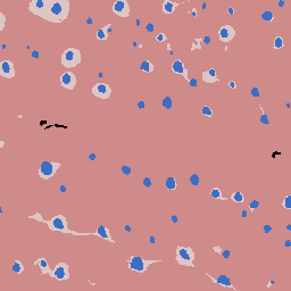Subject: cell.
Returning a JSON list of instances; mask_svg holds the SVG:
<instances>
[{
	"instance_id": "obj_1",
	"label": "cell",
	"mask_w": 291,
	"mask_h": 291,
	"mask_svg": "<svg viewBox=\"0 0 291 291\" xmlns=\"http://www.w3.org/2000/svg\"><path fill=\"white\" fill-rule=\"evenodd\" d=\"M69 0H46V7L40 18L50 23L59 24L67 19L69 14Z\"/></svg>"
},
{
	"instance_id": "obj_2",
	"label": "cell",
	"mask_w": 291,
	"mask_h": 291,
	"mask_svg": "<svg viewBox=\"0 0 291 291\" xmlns=\"http://www.w3.org/2000/svg\"><path fill=\"white\" fill-rule=\"evenodd\" d=\"M196 255L191 247H184V246H178L175 251V262L181 266H189L195 267Z\"/></svg>"
},
{
	"instance_id": "obj_3",
	"label": "cell",
	"mask_w": 291,
	"mask_h": 291,
	"mask_svg": "<svg viewBox=\"0 0 291 291\" xmlns=\"http://www.w3.org/2000/svg\"><path fill=\"white\" fill-rule=\"evenodd\" d=\"M162 259H145L142 257L132 255L128 260V270L134 271L137 273H146L148 267L151 264H156V263H160Z\"/></svg>"
},
{
	"instance_id": "obj_4",
	"label": "cell",
	"mask_w": 291,
	"mask_h": 291,
	"mask_svg": "<svg viewBox=\"0 0 291 291\" xmlns=\"http://www.w3.org/2000/svg\"><path fill=\"white\" fill-rule=\"evenodd\" d=\"M82 61L81 51L76 48H67L61 53V65L66 68L76 67Z\"/></svg>"
},
{
	"instance_id": "obj_5",
	"label": "cell",
	"mask_w": 291,
	"mask_h": 291,
	"mask_svg": "<svg viewBox=\"0 0 291 291\" xmlns=\"http://www.w3.org/2000/svg\"><path fill=\"white\" fill-rule=\"evenodd\" d=\"M42 223L47 224V226L55 232H60V233H65L71 234V230L68 229V223H67V218L64 215H57L53 216L50 220H42Z\"/></svg>"
},
{
	"instance_id": "obj_6",
	"label": "cell",
	"mask_w": 291,
	"mask_h": 291,
	"mask_svg": "<svg viewBox=\"0 0 291 291\" xmlns=\"http://www.w3.org/2000/svg\"><path fill=\"white\" fill-rule=\"evenodd\" d=\"M61 167L59 162H43L39 167V176L43 180H49Z\"/></svg>"
},
{
	"instance_id": "obj_7",
	"label": "cell",
	"mask_w": 291,
	"mask_h": 291,
	"mask_svg": "<svg viewBox=\"0 0 291 291\" xmlns=\"http://www.w3.org/2000/svg\"><path fill=\"white\" fill-rule=\"evenodd\" d=\"M91 92L94 97L101 99V100H106L111 96V88L107 83L103 82H98L96 83L92 88H91Z\"/></svg>"
},
{
	"instance_id": "obj_8",
	"label": "cell",
	"mask_w": 291,
	"mask_h": 291,
	"mask_svg": "<svg viewBox=\"0 0 291 291\" xmlns=\"http://www.w3.org/2000/svg\"><path fill=\"white\" fill-rule=\"evenodd\" d=\"M53 272V279H56L57 281H66L69 280L71 275H69V265L66 263H58L55 266V268L52 270Z\"/></svg>"
},
{
	"instance_id": "obj_9",
	"label": "cell",
	"mask_w": 291,
	"mask_h": 291,
	"mask_svg": "<svg viewBox=\"0 0 291 291\" xmlns=\"http://www.w3.org/2000/svg\"><path fill=\"white\" fill-rule=\"evenodd\" d=\"M113 13L118 17L128 18L130 16V5L126 0H116L113 4Z\"/></svg>"
},
{
	"instance_id": "obj_10",
	"label": "cell",
	"mask_w": 291,
	"mask_h": 291,
	"mask_svg": "<svg viewBox=\"0 0 291 291\" xmlns=\"http://www.w3.org/2000/svg\"><path fill=\"white\" fill-rule=\"evenodd\" d=\"M77 78L76 75L73 73V72H65L60 75V86H63L64 89H67V90H74V88L76 86Z\"/></svg>"
},
{
	"instance_id": "obj_11",
	"label": "cell",
	"mask_w": 291,
	"mask_h": 291,
	"mask_svg": "<svg viewBox=\"0 0 291 291\" xmlns=\"http://www.w3.org/2000/svg\"><path fill=\"white\" fill-rule=\"evenodd\" d=\"M235 34H237V32H235L234 27L232 25H223L218 30V39H220L221 42H230L234 39Z\"/></svg>"
},
{
	"instance_id": "obj_12",
	"label": "cell",
	"mask_w": 291,
	"mask_h": 291,
	"mask_svg": "<svg viewBox=\"0 0 291 291\" xmlns=\"http://www.w3.org/2000/svg\"><path fill=\"white\" fill-rule=\"evenodd\" d=\"M15 66L14 63L10 60H1L0 61V76L5 78H13L15 77Z\"/></svg>"
},
{
	"instance_id": "obj_13",
	"label": "cell",
	"mask_w": 291,
	"mask_h": 291,
	"mask_svg": "<svg viewBox=\"0 0 291 291\" xmlns=\"http://www.w3.org/2000/svg\"><path fill=\"white\" fill-rule=\"evenodd\" d=\"M171 69L173 73H175V74H178V75H181L185 81H188L189 82V77H188L189 71H188V68L184 66V63H183L181 59L174 60L171 66Z\"/></svg>"
},
{
	"instance_id": "obj_14",
	"label": "cell",
	"mask_w": 291,
	"mask_h": 291,
	"mask_svg": "<svg viewBox=\"0 0 291 291\" xmlns=\"http://www.w3.org/2000/svg\"><path fill=\"white\" fill-rule=\"evenodd\" d=\"M205 275L206 276H208V277H209V279H210V280H212L214 283H216V284H220V285L223 287V288H231V289H233V290H237V288L232 284L230 277H229V276H226L225 274H221L218 277H214V276L209 275L208 273H206Z\"/></svg>"
},
{
	"instance_id": "obj_15",
	"label": "cell",
	"mask_w": 291,
	"mask_h": 291,
	"mask_svg": "<svg viewBox=\"0 0 291 291\" xmlns=\"http://www.w3.org/2000/svg\"><path fill=\"white\" fill-rule=\"evenodd\" d=\"M44 7H46V0H32L29 4V10L38 17L41 16Z\"/></svg>"
},
{
	"instance_id": "obj_16",
	"label": "cell",
	"mask_w": 291,
	"mask_h": 291,
	"mask_svg": "<svg viewBox=\"0 0 291 291\" xmlns=\"http://www.w3.org/2000/svg\"><path fill=\"white\" fill-rule=\"evenodd\" d=\"M89 235H97V237H100L101 239L109 241L111 243H115V240L111 238V232L105 225H100L99 228H97L96 232H89Z\"/></svg>"
},
{
	"instance_id": "obj_17",
	"label": "cell",
	"mask_w": 291,
	"mask_h": 291,
	"mask_svg": "<svg viewBox=\"0 0 291 291\" xmlns=\"http://www.w3.org/2000/svg\"><path fill=\"white\" fill-rule=\"evenodd\" d=\"M201 80L203 82H206V83H216V82H220V78L217 77L216 75V69L214 67L212 68L207 69L205 72H203L201 74Z\"/></svg>"
},
{
	"instance_id": "obj_18",
	"label": "cell",
	"mask_w": 291,
	"mask_h": 291,
	"mask_svg": "<svg viewBox=\"0 0 291 291\" xmlns=\"http://www.w3.org/2000/svg\"><path fill=\"white\" fill-rule=\"evenodd\" d=\"M34 265H38L40 267V271H41V275H44V274H48L50 277H53V272L52 270L50 268V266L48 264L47 259L46 258H38L34 262Z\"/></svg>"
},
{
	"instance_id": "obj_19",
	"label": "cell",
	"mask_w": 291,
	"mask_h": 291,
	"mask_svg": "<svg viewBox=\"0 0 291 291\" xmlns=\"http://www.w3.org/2000/svg\"><path fill=\"white\" fill-rule=\"evenodd\" d=\"M180 6L179 2H173L171 0H164L163 5H162V8H163V13L166 15H170L173 14L175 11V9Z\"/></svg>"
},
{
	"instance_id": "obj_20",
	"label": "cell",
	"mask_w": 291,
	"mask_h": 291,
	"mask_svg": "<svg viewBox=\"0 0 291 291\" xmlns=\"http://www.w3.org/2000/svg\"><path fill=\"white\" fill-rule=\"evenodd\" d=\"M111 26V24H107L106 26H103L101 29H99L98 31H97V34H96V38H97V40H107L108 39V29Z\"/></svg>"
},
{
	"instance_id": "obj_21",
	"label": "cell",
	"mask_w": 291,
	"mask_h": 291,
	"mask_svg": "<svg viewBox=\"0 0 291 291\" xmlns=\"http://www.w3.org/2000/svg\"><path fill=\"white\" fill-rule=\"evenodd\" d=\"M165 188L166 190H170V191H174L178 189V182L176 179L173 178V176H168L166 181H165Z\"/></svg>"
},
{
	"instance_id": "obj_22",
	"label": "cell",
	"mask_w": 291,
	"mask_h": 291,
	"mask_svg": "<svg viewBox=\"0 0 291 291\" xmlns=\"http://www.w3.org/2000/svg\"><path fill=\"white\" fill-rule=\"evenodd\" d=\"M230 198H231L232 201H234L237 204H242V203L246 201V198H245L243 193L241 191H234V192H232Z\"/></svg>"
},
{
	"instance_id": "obj_23",
	"label": "cell",
	"mask_w": 291,
	"mask_h": 291,
	"mask_svg": "<svg viewBox=\"0 0 291 291\" xmlns=\"http://www.w3.org/2000/svg\"><path fill=\"white\" fill-rule=\"evenodd\" d=\"M140 69H141L142 72H146V73H153L155 71V66L150 60H145V61L140 65Z\"/></svg>"
},
{
	"instance_id": "obj_24",
	"label": "cell",
	"mask_w": 291,
	"mask_h": 291,
	"mask_svg": "<svg viewBox=\"0 0 291 291\" xmlns=\"http://www.w3.org/2000/svg\"><path fill=\"white\" fill-rule=\"evenodd\" d=\"M209 195H210V197L213 198V199H216V200H226V198L223 197L221 189L217 188V187L212 189L210 192H209Z\"/></svg>"
},
{
	"instance_id": "obj_25",
	"label": "cell",
	"mask_w": 291,
	"mask_h": 291,
	"mask_svg": "<svg viewBox=\"0 0 291 291\" xmlns=\"http://www.w3.org/2000/svg\"><path fill=\"white\" fill-rule=\"evenodd\" d=\"M24 270H25V267H24V265L22 264V262L18 260V259H16V260L14 262L13 266H11V271H13L14 273L22 274L24 272Z\"/></svg>"
},
{
	"instance_id": "obj_26",
	"label": "cell",
	"mask_w": 291,
	"mask_h": 291,
	"mask_svg": "<svg viewBox=\"0 0 291 291\" xmlns=\"http://www.w3.org/2000/svg\"><path fill=\"white\" fill-rule=\"evenodd\" d=\"M284 47V40H283L282 36H276L275 39H274V42H273V49H281Z\"/></svg>"
},
{
	"instance_id": "obj_27",
	"label": "cell",
	"mask_w": 291,
	"mask_h": 291,
	"mask_svg": "<svg viewBox=\"0 0 291 291\" xmlns=\"http://www.w3.org/2000/svg\"><path fill=\"white\" fill-rule=\"evenodd\" d=\"M274 14L271 10H265L263 14H262V19L266 21V22H273L274 21Z\"/></svg>"
},
{
	"instance_id": "obj_28",
	"label": "cell",
	"mask_w": 291,
	"mask_h": 291,
	"mask_svg": "<svg viewBox=\"0 0 291 291\" xmlns=\"http://www.w3.org/2000/svg\"><path fill=\"white\" fill-rule=\"evenodd\" d=\"M162 106L166 109H171L172 106H173V100H172L171 96H166L162 100Z\"/></svg>"
},
{
	"instance_id": "obj_29",
	"label": "cell",
	"mask_w": 291,
	"mask_h": 291,
	"mask_svg": "<svg viewBox=\"0 0 291 291\" xmlns=\"http://www.w3.org/2000/svg\"><path fill=\"white\" fill-rule=\"evenodd\" d=\"M201 115L210 118V117H213L214 113H213V109H212L209 106H204V107H203V109H201Z\"/></svg>"
},
{
	"instance_id": "obj_30",
	"label": "cell",
	"mask_w": 291,
	"mask_h": 291,
	"mask_svg": "<svg viewBox=\"0 0 291 291\" xmlns=\"http://www.w3.org/2000/svg\"><path fill=\"white\" fill-rule=\"evenodd\" d=\"M189 181L191 182V184H192V185L198 187V185H199V183H200V178H199V175H198L197 173H193V174L189 178Z\"/></svg>"
},
{
	"instance_id": "obj_31",
	"label": "cell",
	"mask_w": 291,
	"mask_h": 291,
	"mask_svg": "<svg viewBox=\"0 0 291 291\" xmlns=\"http://www.w3.org/2000/svg\"><path fill=\"white\" fill-rule=\"evenodd\" d=\"M201 42H203V39L201 38H196L193 40V44L191 47V51L196 50V49H201Z\"/></svg>"
},
{
	"instance_id": "obj_32",
	"label": "cell",
	"mask_w": 291,
	"mask_h": 291,
	"mask_svg": "<svg viewBox=\"0 0 291 291\" xmlns=\"http://www.w3.org/2000/svg\"><path fill=\"white\" fill-rule=\"evenodd\" d=\"M282 206L285 209H291V195H288L282 201Z\"/></svg>"
},
{
	"instance_id": "obj_33",
	"label": "cell",
	"mask_w": 291,
	"mask_h": 291,
	"mask_svg": "<svg viewBox=\"0 0 291 291\" xmlns=\"http://www.w3.org/2000/svg\"><path fill=\"white\" fill-rule=\"evenodd\" d=\"M259 122L262 123V124H265V125H270L271 124V122L268 120V115L267 114H262V116H260V118H259Z\"/></svg>"
},
{
	"instance_id": "obj_34",
	"label": "cell",
	"mask_w": 291,
	"mask_h": 291,
	"mask_svg": "<svg viewBox=\"0 0 291 291\" xmlns=\"http://www.w3.org/2000/svg\"><path fill=\"white\" fill-rule=\"evenodd\" d=\"M260 205V203H259V200H252L250 204H249V209L251 210V212H254L255 209H257L258 207Z\"/></svg>"
},
{
	"instance_id": "obj_35",
	"label": "cell",
	"mask_w": 291,
	"mask_h": 291,
	"mask_svg": "<svg viewBox=\"0 0 291 291\" xmlns=\"http://www.w3.org/2000/svg\"><path fill=\"white\" fill-rule=\"evenodd\" d=\"M121 171H122V173L124 174V175H130L131 173H132V168L130 167V166H128V165H123L122 167H121Z\"/></svg>"
},
{
	"instance_id": "obj_36",
	"label": "cell",
	"mask_w": 291,
	"mask_h": 291,
	"mask_svg": "<svg viewBox=\"0 0 291 291\" xmlns=\"http://www.w3.org/2000/svg\"><path fill=\"white\" fill-rule=\"evenodd\" d=\"M250 94H251V97H254V98H259V97H260L259 89H258L257 86H254V88L251 89V91H250Z\"/></svg>"
},
{
	"instance_id": "obj_37",
	"label": "cell",
	"mask_w": 291,
	"mask_h": 291,
	"mask_svg": "<svg viewBox=\"0 0 291 291\" xmlns=\"http://www.w3.org/2000/svg\"><path fill=\"white\" fill-rule=\"evenodd\" d=\"M5 24H6V17H5L4 13H0V31H4Z\"/></svg>"
},
{
	"instance_id": "obj_38",
	"label": "cell",
	"mask_w": 291,
	"mask_h": 291,
	"mask_svg": "<svg viewBox=\"0 0 291 291\" xmlns=\"http://www.w3.org/2000/svg\"><path fill=\"white\" fill-rule=\"evenodd\" d=\"M142 184L145 185L146 188H151V185H153V182H151V179L149 178V176H146L143 181H142Z\"/></svg>"
},
{
	"instance_id": "obj_39",
	"label": "cell",
	"mask_w": 291,
	"mask_h": 291,
	"mask_svg": "<svg viewBox=\"0 0 291 291\" xmlns=\"http://www.w3.org/2000/svg\"><path fill=\"white\" fill-rule=\"evenodd\" d=\"M166 40H167V36H166L165 33H158L157 36H156V41H158V42H164Z\"/></svg>"
},
{
	"instance_id": "obj_40",
	"label": "cell",
	"mask_w": 291,
	"mask_h": 291,
	"mask_svg": "<svg viewBox=\"0 0 291 291\" xmlns=\"http://www.w3.org/2000/svg\"><path fill=\"white\" fill-rule=\"evenodd\" d=\"M29 218H32V220H36V221H39V222H42V215L40 214V213H36L34 215H30L29 216Z\"/></svg>"
},
{
	"instance_id": "obj_41",
	"label": "cell",
	"mask_w": 291,
	"mask_h": 291,
	"mask_svg": "<svg viewBox=\"0 0 291 291\" xmlns=\"http://www.w3.org/2000/svg\"><path fill=\"white\" fill-rule=\"evenodd\" d=\"M189 86L191 88H197L198 86V80L196 77H192L191 80H189Z\"/></svg>"
},
{
	"instance_id": "obj_42",
	"label": "cell",
	"mask_w": 291,
	"mask_h": 291,
	"mask_svg": "<svg viewBox=\"0 0 291 291\" xmlns=\"http://www.w3.org/2000/svg\"><path fill=\"white\" fill-rule=\"evenodd\" d=\"M146 30H147L149 33H153V32H154V30H155V25L151 23V22H149V23L146 25Z\"/></svg>"
},
{
	"instance_id": "obj_43",
	"label": "cell",
	"mask_w": 291,
	"mask_h": 291,
	"mask_svg": "<svg viewBox=\"0 0 291 291\" xmlns=\"http://www.w3.org/2000/svg\"><path fill=\"white\" fill-rule=\"evenodd\" d=\"M221 254H222L223 257H224L225 259H228V258L230 257V255H231V251H230L229 249H224V250H223V251H222V252H221Z\"/></svg>"
},
{
	"instance_id": "obj_44",
	"label": "cell",
	"mask_w": 291,
	"mask_h": 291,
	"mask_svg": "<svg viewBox=\"0 0 291 291\" xmlns=\"http://www.w3.org/2000/svg\"><path fill=\"white\" fill-rule=\"evenodd\" d=\"M272 229H273V228H272V226H271L270 224H266L265 226H264V233H265V234H268V233H271Z\"/></svg>"
},
{
	"instance_id": "obj_45",
	"label": "cell",
	"mask_w": 291,
	"mask_h": 291,
	"mask_svg": "<svg viewBox=\"0 0 291 291\" xmlns=\"http://www.w3.org/2000/svg\"><path fill=\"white\" fill-rule=\"evenodd\" d=\"M31 56H32L33 58H36V59H38V58L40 57V53H39L38 50H33V51L31 52Z\"/></svg>"
},
{
	"instance_id": "obj_46",
	"label": "cell",
	"mask_w": 291,
	"mask_h": 291,
	"mask_svg": "<svg viewBox=\"0 0 291 291\" xmlns=\"http://www.w3.org/2000/svg\"><path fill=\"white\" fill-rule=\"evenodd\" d=\"M146 107V103L143 100H141V101H139L138 103V108H140V109H143Z\"/></svg>"
},
{
	"instance_id": "obj_47",
	"label": "cell",
	"mask_w": 291,
	"mask_h": 291,
	"mask_svg": "<svg viewBox=\"0 0 291 291\" xmlns=\"http://www.w3.org/2000/svg\"><path fill=\"white\" fill-rule=\"evenodd\" d=\"M229 88H231V89H237L235 82H234V81H230V82H229Z\"/></svg>"
},
{
	"instance_id": "obj_48",
	"label": "cell",
	"mask_w": 291,
	"mask_h": 291,
	"mask_svg": "<svg viewBox=\"0 0 291 291\" xmlns=\"http://www.w3.org/2000/svg\"><path fill=\"white\" fill-rule=\"evenodd\" d=\"M284 247H287V248L291 247V240L290 239H287V240H285V242H284Z\"/></svg>"
},
{
	"instance_id": "obj_49",
	"label": "cell",
	"mask_w": 291,
	"mask_h": 291,
	"mask_svg": "<svg viewBox=\"0 0 291 291\" xmlns=\"http://www.w3.org/2000/svg\"><path fill=\"white\" fill-rule=\"evenodd\" d=\"M171 220H172V222L173 223H178V215H172V217H171Z\"/></svg>"
},
{
	"instance_id": "obj_50",
	"label": "cell",
	"mask_w": 291,
	"mask_h": 291,
	"mask_svg": "<svg viewBox=\"0 0 291 291\" xmlns=\"http://www.w3.org/2000/svg\"><path fill=\"white\" fill-rule=\"evenodd\" d=\"M213 250H214V251H216V252H218V254H221V252H222V249H221V247H220V246H218V247H214V248H213Z\"/></svg>"
},
{
	"instance_id": "obj_51",
	"label": "cell",
	"mask_w": 291,
	"mask_h": 291,
	"mask_svg": "<svg viewBox=\"0 0 291 291\" xmlns=\"http://www.w3.org/2000/svg\"><path fill=\"white\" fill-rule=\"evenodd\" d=\"M203 41H204L206 44H209V43H210V38H209V36H206L205 39L203 40Z\"/></svg>"
},
{
	"instance_id": "obj_52",
	"label": "cell",
	"mask_w": 291,
	"mask_h": 291,
	"mask_svg": "<svg viewBox=\"0 0 291 291\" xmlns=\"http://www.w3.org/2000/svg\"><path fill=\"white\" fill-rule=\"evenodd\" d=\"M89 159H90V160H94V159H96V154L90 155V156H89Z\"/></svg>"
},
{
	"instance_id": "obj_53",
	"label": "cell",
	"mask_w": 291,
	"mask_h": 291,
	"mask_svg": "<svg viewBox=\"0 0 291 291\" xmlns=\"http://www.w3.org/2000/svg\"><path fill=\"white\" fill-rule=\"evenodd\" d=\"M60 192H66V187L65 185H60Z\"/></svg>"
},
{
	"instance_id": "obj_54",
	"label": "cell",
	"mask_w": 291,
	"mask_h": 291,
	"mask_svg": "<svg viewBox=\"0 0 291 291\" xmlns=\"http://www.w3.org/2000/svg\"><path fill=\"white\" fill-rule=\"evenodd\" d=\"M192 16H193V17H196V16H197V9L196 8L192 9Z\"/></svg>"
},
{
	"instance_id": "obj_55",
	"label": "cell",
	"mask_w": 291,
	"mask_h": 291,
	"mask_svg": "<svg viewBox=\"0 0 291 291\" xmlns=\"http://www.w3.org/2000/svg\"><path fill=\"white\" fill-rule=\"evenodd\" d=\"M228 11H229V14H230V15H233V14H234V9L232 8V7H230Z\"/></svg>"
},
{
	"instance_id": "obj_56",
	"label": "cell",
	"mask_w": 291,
	"mask_h": 291,
	"mask_svg": "<svg viewBox=\"0 0 291 291\" xmlns=\"http://www.w3.org/2000/svg\"><path fill=\"white\" fill-rule=\"evenodd\" d=\"M284 4H285L284 1H279V7H283V6H284Z\"/></svg>"
},
{
	"instance_id": "obj_57",
	"label": "cell",
	"mask_w": 291,
	"mask_h": 291,
	"mask_svg": "<svg viewBox=\"0 0 291 291\" xmlns=\"http://www.w3.org/2000/svg\"><path fill=\"white\" fill-rule=\"evenodd\" d=\"M125 231H128V232L131 231V226H130V225H126V226H125Z\"/></svg>"
},
{
	"instance_id": "obj_58",
	"label": "cell",
	"mask_w": 291,
	"mask_h": 291,
	"mask_svg": "<svg viewBox=\"0 0 291 291\" xmlns=\"http://www.w3.org/2000/svg\"><path fill=\"white\" fill-rule=\"evenodd\" d=\"M241 215H242V217H247V212H246V210H243Z\"/></svg>"
},
{
	"instance_id": "obj_59",
	"label": "cell",
	"mask_w": 291,
	"mask_h": 291,
	"mask_svg": "<svg viewBox=\"0 0 291 291\" xmlns=\"http://www.w3.org/2000/svg\"><path fill=\"white\" fill-rule=\"evenodd\" d=\"M287 230H288V231H291V224H288V225H287Z\"/></svg>"
},
{
	"instance_id": "obj_60",
	"label": "cell",
	"mask_w": 291,
	"mask_h": 291,
	"mask_svg": "<svg viewBox=\"0 0 291 291\" xmlns=\"http://www.w3.org/2000/svg\"><path fill=\"white\" fill-rule=\"evenodd\" d=\"M86 22H88V24H92V19H90V18H89Z\"/></svg>"
}]
</instances>
